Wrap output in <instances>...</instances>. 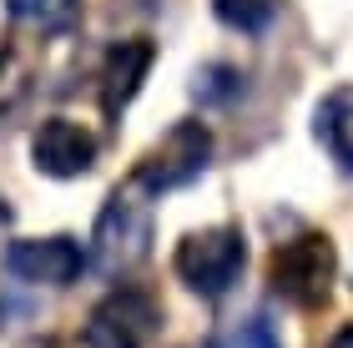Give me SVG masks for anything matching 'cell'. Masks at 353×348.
Instances as JSON below:
<instances>
[{
    "mask_svg": "<svg viewBox=\"0 0 353 348\" xmlns=\"http://www.w3.org/2000/svg\"><path fill=\"white\" fill-rule=\"evenodd\" d=\"M217 15L237 30H263L272 21V0H217Z\"/></svg>",
    "mask_w": 353,
    "mask_h": 348,
    "instance_id": "14",
    "label": "cell"
},
{
    "mask_svg": "<svg viewBox=\"0 0 353 348\" xmlns=\"http://www.w3.org/2000/svg\"><path fill=\"white\" fill-rule=\"evenodd\" d=\"M176 278L202 298H222L248 267V243L237 227H202L176 243Z\"/></svg>",
    "mask_w": 353,
    "mask_h": 348,
    "instance_id": "2",
    "label": "cell"
},
{
    "mask_svg": "<svg viewBox=\"0 0 353 348\" xmlns=\"http://www.w3.org/2000/svg\"><path fill=\"white\" fill-rule=\"evenodd\" d=\"M152 61H157V45L141 41V36L106 51V61H101V112H106V121H121V112L137 101Z\"/></svg>",
    "mask_w": 353,
    "mask_h": 348,
    "instance_id": "8",
    "label": "cell"
},
{
    "mask_svg": "<svg viewBox=\"0 0 353 348\" xmlns=\"http://www.w3.org/2000/svg\"><path fill=\"white\" fill-rule=\"evenodd\" d=\"M147 197L152 192L137 177L106 197L96 232H91V258H86L101 278H126L147 258V247H152V202Z\"/></svg>",
    "mask_w": 353,
    "mask_h": 348,
    "instance_id": "1",
    "label": "cell"
},
{
    "mask_svg": "<svg viewBox=\"0 0 353 348\" xmlns=\"http://www.w3.org/2000/svg\"><path fill=\"white\" fill-rule=\"evenodd\" d=\"M207 162H212V132H207L202 121H176L172 132L152 147V156L137 167V182L147 187V192H176V187L197 182Z\"/></svg>",
    "mask_w": 353,
    "mask_h": 348,
    "instance_id": "4",
    "label": "cell"
},
{
    "mask_svg": "<svg viewBox=\"0 0 353 348\" xmlns=\"http://www.w3.org/2000/svg\"><path fill=\"white\" fill-rule=\"evenodd\" d=\"M237 86H243V76H237L232 66H202L197 81H192V96H197L202 106H222L237 96Z\"/></svg>",
    "mask_w": 353,
    "mask_h": 348,
    "instance_id": "12",
    "label": "cell"
},
{
    "mask_svg": "<svg viewBox=\"0 0 353 348\" xmlns=\"http://www.w3.org/2000/svg\"><path fill=\"white\" fill-rule=\"evenodd\" d=\"M313 126H318V141H323L343 167H353V86H339L333 96L318 101Z\"/></svg>",
    "mask_w": 353,
    "mask_h": 348,
    "instance_id": "9",
    "label": "cell"
},
{
    "mask_svg": "<svg viewBox=\"0 0 353 348\" xmlns=\"http://www.w3.org/2000/svg\"><path fill=\"white\" fill-rule=\"evenodd\" d=\"M328 348H353V323L348 328H339V334H333V343Z\"/></svg>",
    "mask_w": 353,
    "mask_h": 348,
    "instance_id": "15",
    "label": "cell"
},
{
    "mask_svg": "<svg viewBox=\"0 0 353 348\" xmlns=\"http://www.w3.org/2000/svg\"><path fill=\"white\" fill-rule=\"evenodd\" d=\"M26 101H30V71H26V61L15 51H0V132H10V126L21 121Z\"/></svg>",
    "mask_w": 353,
    "mask_h": 348,
    "instance_id": "10",
    "label": "cell"
},
{
    "mask_svg": "<svg viewBox=\"0 0 353 348\" xmlns=\"http://www.w3.org/2000/svg\"><path fill=\"white\" fill-rule=\"evenodd\" d=\"M10 21H21L30 30H46V36H56V30H66L76 21V10H81V0H6Z\"/></svg>",
    "mask_w": 353,
    "mask_h": 348,
    "instance_id": "11",
    "label": "cell"
},
{
    "mask_svg": "<svg viewBox=\"0 0 353 348\" xmlns=\"http://www.w3.org/2000/svg\"><path fill=\"white\" fill-rule=\"evenodd\" d=\"M217 348H283L268 318H237L228 334L217 338Z\"/></svg>",
    "mask_w": 353,
    "mask_h": 348,
    "instance_id": "13",
    "label": "cell"
},
{
    "mask_svg": "<svg viewBox=\"0 0 353 348\" xmlns=\"http://www.w3.org/2000/svg\"><path fill=\"white\" fill-rule=\"evenodd\" d=\"M157 303L137 288H111L86 318V348H147L157 334Z\"/></svg>",
    "mask_w": 353,
    "mask_h": 348,
    "instance_id": "5",
    "label": "cell"
},
{
    "mask_svg": "<svg viewBox=\"0 0 353 348\" xmlns=\"http://www.w3.org/2000/svg\"><path fill=\"white\" fill-rule=\"evenodd\" d=\"M30 162H36V172L61 177V182L86 177L96 167V136L71 116H51V121L36 126V136H30Z\"/></svg>",
    "mask_w": 353,
    "mask_h": 348,
    "instance_id": "7",
    "label": "cell"
},
{
    "mask_svg": "<svg viewBox=\"0 0 353 348\" xmlns=\"http://www.w3.org/2000/svg\"><path fill=\"white\" fill-rule=\"evenodd\" d=\"M333 278H339V252H333V243L323 232H303L272 252V288L298 308L328 303Z\"/></svg>",
    "mask_w": 353,
    "mask_h": 348,
    "instance_id": "3",
    "label": "cell"
},
{
    "mask_svg": "<svg viewBox=\"0 0 353 348\" xmlns=\"http://www.w3.org/2000/svg\"><path fill=\"white\" fill-rule=\"evenodd\" d=\"M86 267V252L76 237H21L6 247V273L21 283H41V288H71Z\"/></svg>",
    "mask_w": 353,
    "mask_h": 348,
    "instance_id": "6",
    "label": "cell"
},
{
    "mask_svg": "<svg viewBox=\"0 0 353 348\" xmlns=\"http://www.w3.org/2000/svg\"><path fill=\"white\" fill-rule=\"evenodd\" d=\"M0 223H10V207H6V202H0Z\"/></svg>",
    "mask_w": 353,
    "mask_h": 348,
    "instance_id": "16",
    "label": "cell"
}]
</instances>
